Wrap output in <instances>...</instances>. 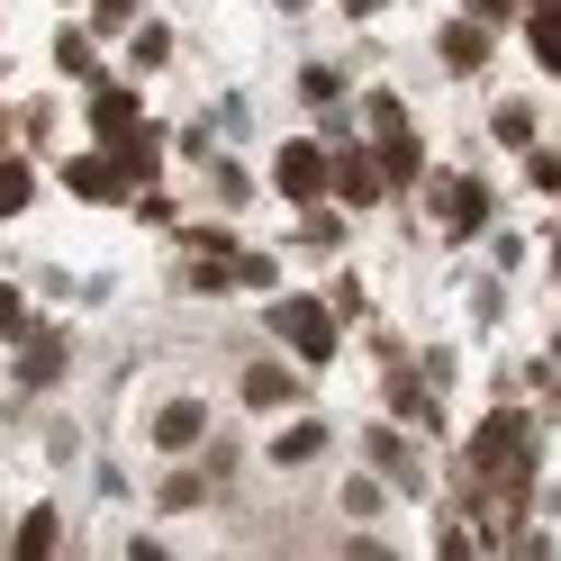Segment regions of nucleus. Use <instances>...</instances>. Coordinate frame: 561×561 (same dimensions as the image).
<instances>
[{
    "mask_svg": "<svg viewBox=\"0 0 561 561\" xmlns=\"http://www.w3.org/2000/svg\"><path fill=\"white\" fill-rule=\"evenodd\" d=\"M371 163H380V191H390V199H408L416 182H426V146H416V118L371 127Z\"/></svg>",
    "mask_w": 561,
    "mask_h": 561,
    "instance_id": "10",
    "label": "nucleus"
},
{
    "mask_svg": "<svg viewBox=\"0 0 561 561\" xmlns=\"http://www.w3.org/2000/svg\"><path fill=\"white\" fill-rule=\"evenodd\" d=\"M10 127L27 136V154H46V136H55V100H27V110H19Z\"/></svg>",
    "mask_w": 561,
    "mask_h": 561,
    "instance_id": "27",
    "label": "nucleus"
},
{
    "mask_svg": "<svg viewBox=\"0 0 561 561\" xmlns=\"http://www.w3.org/2000/svg\"><path fill=\"white\" fill-rule=\"evenodd\" d=\"M272 191L290 208L327 199V136H280V146H272Z\"/></svg>",
    "mask_w": 561,
    "mask_h": 561,
    "instance_id": "7",
    "label": "nucleus"
},
{
    "mask_svg": "<svg viewBox=\"0 0 561 561\" xmlns=\"http://www.w3.org/2000/svg\"><path fill=\"white\" fill-rule=\"evenodd\" d=\"M299 100H308V110H335V100H344V73H335V64H299Z\"/></svg>",
    "mask_w": 561,
    "mask_h": 561,
    "instance_id": "25",
    "label": "nucleus"
},
{
    "mask_svg": "<svg viewBox=\"0 0 561 561\" xmlns=\"http://www.w3.org/2000/svg\"><path fill=\"white\" fill-rule=\"evenodd\" d=\"M64 10H82V0H64Z\"/></svg>",
    "mask_w": 561,
    "mask_h": 561,
    "instance_id": "38",
    "label": "nucleus"
},
{
    "mask_svg": "<svg viewBox=\"0 0 561 561\" xmlns=\"http://www.w3.org/2000/svg\"><path fill=\"white\" fill-rule=\"evenodd\" d=\"M182 254H236V236H227L218 218H191V227H182Z\"/></svg>",
    "mask_w": 561,
    "mask_h": 561,
    "instance_id": "28",
    "label": "nucleus"
},
{
    "mask_svg": "<svg viewBox=\"0 0 561 561\" xmlns=\"http://www.w3.org/2000/svg\"><path fill=\"white\" fill-rule=\"evenodd\" d=\"M380 371H390V416L408 435H444V408H435V380L408 371V354H380Z\"/></svg>",
    "mask_w": 561,
    "mask_h": 561,
    "instance_id": "12",
    "label": "nucleus"
},
{
    "mask_svg": "<svg viewBox=\"0 0 561 561\" xmlns=\"http://www.w3.org/2000/svg\"><path fill=\"white\" fill-rule=\"evenodd\" d=\"M27 327V290H19V280H0V344H10Z\"/></svg>",
    "mask_w": 561,
    "mask_h": 561,
    "instance_id": "32",
    "label": "nucleus"
},
{
    "mask_svg": "<svg viewBox=\"0 0 561 561\" xmlns=\"http://www.w3.org/2000/svg\"><path fill=\"white\" fill-rule=\"evenodd\" d=\"M516 462H543V444H535V416H525V408H489L480 426H471V444H462L471 507H480V489L499 480V471H516Z\"/></svg>",
    "mask_w": 561,
    "mask_h": 561,
    "instance_id": "2",
    "label": "nucleus"
},
{
    "mask_svg": "<svg viewBox=\"0 0 561 561\" xmlns=\"http://www.w3.org/2000/svg\"><path fill=\"white\" fill-rule=\"evenodd\" d=\"M489 136H499V146H535V136H543V118H535V100H499V110H489Z\"/></svg>",
    "mask_w": 561,
    "mask_h": 561,
    "instance_id": "21",
    "label": "nucleus"
},
{
    "mask_svg": "<svg viewBox=\"0 0 561 561\" xmlns=\"http://www.w3.org/2000/svg\"><path fill=\"white\" fill-rule=\"evenodd\" d=\"M525 191H535V199H552V191H561V154L543 146V136L525 146Z\"/></svg>",
    "mask_w": 561,
    "mask_h": 561,
    "instance_id": "26",
    "label": "nucleus"
},
{
    "mask_svg": "<svg viewBox=\"0 0 561 561\" xmlns=\"http://www.w3.org/2000/svg\"><path fill=\"white\" fill-rule=\"evenodd\" d=\"M0 146H10V110H0Z\"/></svg>",
    "mask_w": 561,
    "mask_h": 561,
    "instance_id": "36",
    "label": "nucleus"
},
{
    "mask_svg": "<svg viewBox=\"0 0 561 561\" xmlns=\"http://www.w3.org/2000/svg\"><path fill=\"white\" fill-rule=\"evenodd\" d=\"M10 344H19V390H27V399L55 390V380L73 371V344H64V327H37V318H27Z\"/></svg>",
    "mask_w": 561,
    "mask_h": 561,
    "instance_id": "9",
    "label": "nucleus"
},
{
    "mask_svg": "<svg viewBox=\"0 0 561 561\" xmlns=\"http://www.w3.org/2000/svg\"><path fill=\"white\" fill-rule=\"evenodd\" d=\"M327 444H335L327 416H290V426L272 435V471H308V462H327Z\"/></svg>",
    "mask_w": 561,
    "mask_h": 561,
    "instance_id": "15",
    "label": "nucleus"
},
{
    "mask_svg": "<svg viewBox=\"0 0 561 561\" xmlns=\"http://www.w3.org/2000/svg\"><path fill=\"white\" fill-rule=\"evenodd\" d=\"M380 10H390V0H344V19H380Z\"/></svg>",
    "mask_w": 561,
    "mask_h": 561,
    "instance_id": "35",
    "label": "nucleus"
},
{
    "mask_svg": "<svg viewBox=\"0 0 561 561\" xmlns=\"http://www.w3.org/2000/svg\"><path fill=\"white\" fill-rule=\"evenodd\" d=\"M199 444H208V399H191V390L163 399L154 408V453H199Z\"/></svg>",
    "mask_w": 561,
    "mask_h": 561,
    "instance_id": "14",
    "label": "nucleus"
},
{
    "mask_svg": "<svg viewBox=\"0 0 561 561\" xmlns=\"http://www.w3.org/2000/svg\"><path fill=\"white\" fill-rule=\"evenodd\" d=\"M489 46H499V27H480V19H444V37H435V64L453 82H471L480 64H489Z\"/></svg>",
    "mask_w": 561,
    "mask_h": 561,
    "instance_id": "13",
    "label": "nucleus"
},
{
    "mask_svg": "<svg viewBox=\"0 0 561 561\" xmlns=\"http://www.w3.org/2000/svg\"><path fill=\"white\" fill-rule=\"evenodd\" d=\"M55 543H64V516H55L46 499H37V507H27V516L10 525V552H27V561H37V552H55Z\"/></svg>",
    "mask_w": 561,
    "mask_h": 561,
    "instance_id": "20",
    "label": "nucleus"
},
{
    "mask_svg": "<svg viewBox=\"0 0 561 561\" xmlns=\"http://www.w3.org/2000/svg\"><path fill=\"white\" fill-rule=\"evenodd\" d=\"M363 462H371L380 489H399V499H426V453H416V435L399 426V416L363 426Z\"/></svg>",
    "mask_w": 561,
    "mask_h": 561,
    "instance_id": "3",
    "label": "nucleus"
},
{
    "mask_svg": "<svg viewBox=\"0 0 561 561\" xmlns=\"http://www.w3.org/2000/svg\"><path fill=\"white\" fill-rule=\"evenodd\" d=\"M82 10H91V19H82L91 37H127V27L146 19V0H82Z\"/></svg>",
    "mask_w": 561,
    "mask_h": 561,
    "instance_id": "24",
    "label": "nucleus"
},
{
    "mask_svg": "<svg viewBox=\"0 0 561 561\" xmlns=\"http://www.w3.org/2000/svg\"><path fill=\"white\" fill-rule=\"evenodd\" d=\"M399 118H408L399 91H363V127H399Z\"/></svg>",
    "mask_w": 561,
    "mask_h": 561,
    "instance_id": "31",
    "label": "nucleus"
},
{
    "mask_svg": "<svg viewBox=\"0 0 561 561\" xmlns=\"http://www.w3.org/2000/svg\"><path fill=\"white\" fill-rule=\"evenodd\" d=\"M416 191L435 199V227H444L453 244H471V236L489 227V182H480V172H426Z\"/></svg>",
    "mask_w": 561,
    "mask_h": 561,
    "instance_id": "5",
    "label": "nucleus"
},
{
    "mask_svg": "<svg viewBox=\"0 0 561 561\" xmlns=\"http://www.w3.org/2000/svg\"><path fill=\"white\" fill-rule=\"evenodd\" d=\"M516 10H543V0H516Z\"/></svg>",
    "mask_w": 561,
    "mask_h": 561,
    "instance_id": "37",
    "label": "nucleus"
},
{
    "mask_svg": "<svg viewBox=\"0 0 561 561\" xmlns=\"http://www.w3.org/2000/svg\"><path fill=\"white\" fill-rule=\"evenodd\" d=\"M318 299L335 308V318H363V280H354V272H335V280H327V290H318Z\"/></svg>",
    "mask_w": 561,
    "mask_h": 561,
    "instance_id": "30",
    "label": "nucleus"
},
{
    "mask_svg": "<svg viewBox=\"0 0 561 561\" xmlns=\"http://www.w3.org/2000/svg\"><path fill=\"white\" fill-rule=\"evenodd\" d=\"M55 73H64V82H91V73H100V37H91L82 19L55 27Z\"/></svg>",
    "mask_w": 561,
    "mask_h": 561,
    "instance_id": "18",
    "label": "nucleus"
},
{
    "mask_svg": "<svg viewBox=\"0 0 561 561\" xmlns=\"http://www.w3.org/2000/svg\"><path fill=\"white\" fill-rule=\"evenodd\" d=\"M127 64H136V73H163V64H172V27L163 19H136L127 27Z\"/></svg>",
    "mask_w": 561,
    "mask_h": 561,
    "instance_id": "22",
    "label": "nucleus"
},
{
    "mask_svg": "<svg viewBox=\"0 0 561 561\" xmlns=\"http://www.w3.org/2000/svg\"><path fill=\"white\" fill-rule=\"evenodd\" d=\"M327 199L344 208V218H363V208H390V191H380V163L363 136H335L327 146Z\"/></svg>",
    "mask_w": 561,
    "mask_h": 561,
    "instance_id": "4",
    "label": "nucleus"
},
{
    "mask_svg": "<svg viewBox=\"0 0 561 561\" xmlns=\"http://www.w3.org/2000/svg\"><path fill=\"white\" fill-rule=\"evenodd\" d=\"M236 399L254 408V416H290V408L308 399V380H299V363H290V354H280V363H272V354H254V363H244V380H236Z\"/></svg>",
    "mask_w": 561,
    "mask_h": 561,
    "instance_id": "8",
    "label": "nucleus"
},
{
    "mask_svg": "<svg viewBox=\"0 0 561 561\" xmlns=\"http://www.w3.org/2000/svg\"><path fill=\"white\" fill-rule=\"evenodd\" d=\"M462 19H480V27H507V19H516V0H462Z\"/></svg>",
    "mask_w": 561,
    "mask_h": 561,
    "instance_id": "34",
    "label": "nucleus"
},
{
    "mask_svg": "<svg viewBox=\"0 0 561 561\" xmlns=\"http://www.w3.org/2000/svg\"><path fill=\"white\" fill-rule=\"evenodd\" d=\"M208 489H218V480L172 453V471H163V489H154V507H163V516H191V507H208Z\"/></svg>",
    "mask_w": 561,
    "mask_h": 561,
    "instance_id": "16",
    "label": "nucleus"
},
{
    "mask_svg": "<svg viewBox=\"0 0 561 561\" xmlns=\"http://www.w3.org/2000/svg\"><path fill=\"white\" fill-rule=\"evenodd\" d=\"M227 280H236V290H280V254H254V244H236V254H227Z\"/></svg>",
    "mask_w": 561,
    "mask_h": 561,
    "instance_id": "23",
    "label": "nucleus"
},
{
    "mask_svg": "<svg viewBox=\"0 0 561 561\" xmlns=\"http://www.w3.org/2000/svg\"><path fill=\"white\" fill-rule=\"evenodd\" d=\"M27 208H37V154L0 146V218H27Z\"/></svg>",
    "mask_w": 561,
    "mask_h": 561,
    "instance_id": "17",
    "label": "nucleus"
},
{
    "mask_svg": "<svg viewBox=\"0 0 561 561\" xmlns=\"http://www.w3.org/2000/svg\"><path fill=\"white\" fill-rule=\"evenodd\" d=\"M55 182L73 191L82 208H127V191H136L127 172H118V154H110V146H82V154H64V163H55Z\"/></svg>",
    "mask_w": 561,
    "mask_h": 561,
    "instance_id": "6",
    "label": "nucleus"
},
{
    "mask_svg": "<svg viewBox=\"0 0 561 561\" xmlns=\"http://www.w3.org/2000/svg\"><path fill=\"white\" fill-rule=\"evenodd\" d=\"M380 499H390V489H380L371 471H354V480H344V516H380Z\"/></svg>",
    "mask_w": 561,
    "mask_h": 561,
    "instance_id": "29",
    "label": "nucleus"
},
{
    "mask_svg": "<svg viewBox=\"0 0 561 561\" xmlns=\"http://www.w3.org/2000/svg\"><path fill=\"white\" fill-rule=\"evenodd\" d=\"M91 100H82V127H91V146H118V136L146 118V100H136V82H110V73H91L82 82Z\"/></svg>",
    "mask_w": 561,
    "mask_h": 561,
    "instance_id": "11",
    "label": "nucleus"
},
{
    "mask_svg": "<svg viewBox=\"0 0 561 561\" xmlns=\"http://www.w3.org/2000/svg\"><path fill=\"white\" fill-rule=\"evenodd\" d=\"M208 182H218L227 208H244V191H254V182H244V163H208Z\"/></svg>",
    "mask_w": 561,
    "mask_h": 561,
    "instance_id": "33",
    "label": "nucleus"
},
{
    "mask_svg": "<svg viewBox=\"0 0 561 561\" xmlns=\"http://www.w3.org/2000/svg\"><path fill=\"white\" fill-rule=\"evenodd\" d=\"M516 27H525V55H535L543 73H561V19H552V0H543V10H516Z\"/></svg>",
    "mask_w": 561,
    "mask_h": 561,
    "instance_id": "19",
    "label": "nucleus"
},
{
    "mask_svg": "<svg viewBox=\"0 0 561 561\" xmlns=\"http://www.w3.org/2000/svg\"><path fill=\"white\" fill-rule=\"evenodd\" d=\"M263 327H272V344H280L299 371H327V363L344 354V318H335L318 290H263Z\"/></svg>",
    "mask_w": 561,
    "mask_h": 561,
    "instance_id": "1",
    "label": "nucleus"
}]
</instances>
